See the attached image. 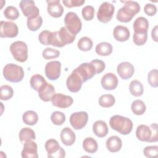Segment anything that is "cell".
<instances>
[{
	"instance_id": "obj_1",
	"label": "cell",
	"mask_w": 158,
	"mask_h": 158,
	"mask_svg": "<svg viewBox=\"0 0 158 158\" xmlns=\"http://www.w3.org/2000/svg\"><path fill=\"white\" fill-rule=\"evenodd\" d=\"M123 2L124 6L118 10L116 18L119 22L127 23L139 12L140 6L138 2L133 1H127Z\"/></svg>"
},
{
	"instance_id": "obj_2",
	"label": "cell",
	"mask_w": 158,
	"mask_h": 158,
	"mask_svg": "<svg viewBox=\"0 0 158 158\" xmlns=\"http://www.w3.org/2000/svg\"><path fill=\"white\" fill-rule=\"evenodd\" d=\"M110 127L121 135H127L131 133L133 128V122L128 117L115 115L110 118Z\"/></svg>"
},
{
	"instance_id": "obj_3",
	"label": "cell",
	"mask_w": 158,
	"mask_h": 158,
	"mask_svg": "<svg viewBox=\"0 0 158 158\" xmlns=\"http://www.w3.org/2000/svg\"><path fill=\"white\" fill-rule=\"evenodd\" d=\"M76 35L70 33L65 27H62L59 30L52 32L51 45L62 48L66 44L73 43Z\"/></svg>"
},
{
	"instance_id": "obj_4",
	"label": "cell",
	"mask_w": 158,
	"mask_h": 158,
	"mask_svg": "<svg viewBox=\"0 0 158 158\" xmlns=\"http://www.w3.org/2000/svg\"><path fill=\"white\" fill-rule=\"evenodd\" d=\"M3 76L9 81L18 83L23 80L24 71L20 65L14 64H7L3 69Z\"/></svg>"
},
{
	"instance_id": "obj_5",
	"label": "cell",
	"mask_w": 158,
	"mask_h": 158,
	"mask_svg": "<svg viewBox=\"0 0 158 158\" xmlns=\"http://www.w3.org/2000/svg\"><path fill=\"white\" fill-rule=\"evenodd\" d=\"M14 58L18 62H24L28 59V47L27 44L22 41L12 43L9 48Z\"/></svg>"
},
{
	"instance_id": "obj_6",
	"label": "cell",
	"mask_w": 158,
	"mask_h": 158,
	"mask_svg": "<svg viewBox=\"0 0 158 158\" xmlns=\"http://www.w3.org/2000/svg\"><path fill=\"white\" fill-rule=\"evenodd\" d=\"M64 23L67 29L73 35H76L81 30V21L75 12L67 13L64 18Z\"/></svg>"
},
{
	"instance_id": "obj_7",
	"label": "cell",
	"mask_w": 158,
	"mask_h": 158,
	"mask_svg": "<svg viewBox=\"0 0 158 158\" xmlns=\"http://www.w3.org/2000/svg\"><path fill=\"white\" fill-rule=\"evenodd\" d=\"M44 147L48 152V158H63L65 156V150L54 139H48L45 143Z\"/></svg>"
},
{
	"instance_id": "obj_8",
	"label": "cell",
	"mask_w": 158,
	"mask_h": 158,
	"mask_svg": "<svg viewBox=\"0 0 158 158\" xmlns=\"http://www.w3.org/2000/svg\"><path fill=\"white\" fill-rule=\"evenodd\" d=\"M114 10L115 7L113 4L109 2H103L100 5L97 12L98 20L104 23L109 22L113 17Z\"/></svg>"
},
{
	"instance_id": "obj_9",
	"label": "cell",
	"mask_w": 158,
	"mask_h": 158,
	"mask_svg": "<svg viewBox=\"0 0 158 158\" xmlns=\"http://www.w3.org/2000/svg\"><path fill=\"white\" fill-rule=\"evenodd\" d=\"M19 33L17 25L10 21L1 20L0 23V36L1 38H14Z\"/></svg>"
},
{
	"instance_id": "obj_10",
	"label": "cell",
	"mask_w": 158,
	"mask_h": 158,
	"mask_svg": "<svg viewBox=\"0 0 158 158\" xmlns=\"http://www.w3.org/2000/svg\"><path fill=\"white\" fill-rule=\"evenodd\" d=\"M88 120L86 112L80 111L73 113L70 117V123L75 130H80L86 126Z\"/></svg>"
},
{
	"instance_id": "obj_11",
	"label": "cell",
	"mask_w": 158,
	"mask_h": 158,
	"mask_svg": "<svg viewBox=\"0 0 158 158\" xmlns=\"http://www.w3.org/2000/svg\"><path fill=\"white\" fill-rule=\"evenodd\" d=\"M45 74L51 80L59 78L61 72V63L58 60H52L48 62L45 66Z\"/></svg>"
},
{
	"instance_id": "obj_12",
	"label": "cell",
	"mask_w": 158,
	"mask_h": 158,
	"mask_svg": "<svg viewBox=\"0 0 158 158\" xmlns=\"http://www.w3.org/2000/svg\"><path fill=\"white\" fill-rule=\"evenodd\" d=\"M83 83V79L75 70L72 71L66 80L67 88L72 93H77L79 91L81 88Z\"/></svg>"
},
{
	"instance_id": "obj_13",
	"label": "cell",
	"mask_w": 158,
	"mask_h": 158,
	"mask_svg": "<svg viewBox=\"0 0 158 158\" xmlns=\"http://www.w3.org/2000/svg\"><path fill=\"white\" fill-rule=\"evenodd\" d=\"M19 6L23 15L27 18L40 15L39 9L32 0H22L20 2Z\"/></svg>"
},
{
	"instance_id": "obj_14",
	"label": "cell",
	"mask_w": 158,
	"mask_h": 158,
	"mask_svg": "<svg viewBox=\"0 0 158 158\" xmlns=\"http://www.w3.org/2000/svg\"><path fill=\"white\" fill-rule=\"evenodd\" d=\"M74 70L80 75L83 82L92 78L96 74L95 69L91 63H82Z\"/></svg>"
},
{
	"instance_id": "obj_15",
	"label": "cell",
	"mask_w": 158,
	"mask_h": 158,
	"mask_svg": "<svg viewBox=\"0 0 158 158\" xmlns=\"http://www.w3.org/2000/svg\"><path fill=\"white\" fill-rule=\"evenodd\" d=\"M52 106L65 109L70 107L73 102V98L67 95H65L62 93H55L51 99Z\"/></svg>"
},
{
	"instance_id": "obj_16",
	"label": "cell",
	"mask_w": 158,
	"mask_h": 158,
	"mask_svg": "<svg viewBox=\"0 0 158 158\" xmlns=\"http://www.w3.org/2000/svg\"><path fill=\"white\" fill-rule=\"evenodd\" d=\"M117 72L122 79L127 80L133 76L135 69L130 62H122L117 65Z\"/></svg>"
},
{
	"instance_id": "obj_17",
	"label": "cell",
	"mask_w": 158,
	"mask_h": 158,
	"mask_svg": "<svg viewBox=\"0 0 158 158\" xmlns=\"http://www.w3.org/2000/svg\"><path fill=\"white\" fill-rule=\"evenodd\" d=\"M38 146L36 143L33 140L27 141L23 143V148L21 156L22 158H38Z\"/></svg>"
},
{
	"instance_id": "obj_18",
	"label": "cell",
	"mask_w": 158,
	"mask_h": 158,
	"mask_svg": "<svg viewBox=\"0 0 158 158\" xmlns=\"http://www.w3.org/2000/svg\"><path fill=\"white\" fill-rule=\"evenodd\" d=\"M48 3L47 10L48 14L54 17L59 18L62 16L64 12V8L60 4V0L46 1Z\"/></svg>"
},
{
	"instance_id": "obj_19",
	"label": "cell",
	"mask_w": 158,
	"mask_h": 158,
	"mask_svg": "<svg viewBox=\"0 0 158 158\" xmlns=\"http://www.w3.org/2000/svg\"><path fill=\"white\" fill-rule=\"evenodd\" d=\"M101 83L104 89L106 90H113L118 85V78L114 73H107L102 77Z\"/></svg>"
},
{
	"instance_id": "obj_20",
	"label": "cell",
	"mask_w": 158,
	"mask_h": 158,
	"mask_svg": "<svg viewBox=\"0 0 158 158\" xmlns=\"http://www.w3.org/2000/svg\"><path fill=\"white\" fill-rule=\"evenodd\" d=\"M39 98L44 102L51 101L55 94V89L53 85L48 82L45 83L38 90Z\"/></svg>"
},
{
	"instance_id": "obj_21",
	"label": "cell",
	"mask_w": 158,
	"mask_h": 158,
	"mask_svg": "<svg viewBox=\"0 0 158 158\" xmlns=\"http://www.w3.org/2000/svg\"><path fill=\"white\" fill-rule=\"evenodd\" d=\"M60 138L62 143L65 146H72L76 140V136L73 131L69 127L63 128L60 134Z\"/></svg>"
},
{
	"instance_id": "obj_22",
	"label": "cell",
	"mask_w": 158,
	"mask_h": 158,
	"mask_svg": "<svg viewBox=\"0 0 158 158\" xmlns=\"http://www.w3.org/2000/svg\"><path fill=\"white\" fill-rule=\"evenodd\" d=\"M113 35L117 41L123 42L129 39L130 33L127 27L119 25L114 28L113 30Z\"/></svg>"
},
{
	"instance_id": "obj_23",
	"label": "cell",
	"mask_w": 158,
	"mask_h": 158,
	"mask_svg": "<svg viewBox=\"0 0 158 158\" xmlns=\"http://www.w3.org/2000/svg\"><path fill=\"white\" fill-rule=\"evenodd\" d=\"M151 136L152 131L149 127L146 125H140L136 128V136L139 140L149 143Z\"/></svg>"
},
{
	"instance_id": "obj_24",
	"label": "cell",
	"mask_w": 158,
	"mask_h": 158,
	"mask_svg": "<svg viewBox=\"0 0 158 158\" xmlns=\"http://www.w3.org/2000/svg\"><path fill=\"white\" fill-rule=\"evenodd\" d=\"M134 33H148L149 28V22L144 17H139L136 19L133 25Z\"/></svg>"
},
{
	"instance_id": "obj_25",
	"label": "cell",
	"mask_w": 158,
	"mask_h": 158,
	"mask_svg": "<svg viewBox=\"0 0 158 158\" xmlns=\"http://www.w3.org/2000/svg\"><path fill=\"white\" fill-rule=\"evenodd\" d=\"M106 148L111 152H118L122 146V141L117 136H111L106 141Z\"/></svg>"
},
{
	"instance_id": "obj_26",
	"label": "cell",
	"mask_w": 158,
	"mask_h": 158,
	"mask_svg": "<svg viewBox=\"0 0 158 158\" xmlns=\"http://www.w3.org/2000/svg\"><path fill=\"white\" fill-rule=\"evenodd\" d=\"M93 131L96 136L99 138L105 137L109 131L107 123L103 120H97L93 125Z\"/></svg>"
},
{
	"instance_id": "obj_27",
	"label": "cell",
	"mask_w": 158,
	"mask_h": 158,
	"mask_svg": "<svg viewBox=\"0 0 158 158\" xmlns=\"http://www.w3.org/2000/svg\"><path fill=\"white\" fill-rule=\"evenodd\" d=\"M19 137L22 143L36 139V135L34 130L28 127L22 128L19 132Z\"/></svg>"
},
{
	"instance_id": "obj_28",
	"label": "cell",
	"mask_w": 158,
	"mask_h": 158,
	"mask_svg": "<svg viewBox=\"0 0 158 158\" xmlns=\"http://www.w3.org/2000/svg\"><path fill=\"white\" fill-rule=\"evenodd\" d=\"M84 150L90 154L95 153L98 151V145L97 141L92 137H87L83 141Z\"/></svg>"
},
{
	"instance_id": "obj_29",
	"label": "cell",
	"mask_w": 158,
	"mask_h": 158,
	"mask_svg": "<svg viewBox=\"0 0 158 158\" xmlns=\"http://www.w3.org/2000/svg\"><path fill=\"white\" fill-rule=\"evenodd\" d=\"M95 51L99 56H107L112 52V46L109 43L101 42L96 45Z\"/></svg>"
},
{
	"instance_id": "obj_30",
	"label": "cell",
	"mask_w": 158,
	"mask_h": 158,
	"mask_svg": "<svg viewBox=\"0 0 158 158\" xmlns=\"http://www.w3.org/2000/svg\"><path fill=\"white\" fill-rule=\"evenodd\" d=\"M43 19L40 15L27 18V25L28 28L32 31L38 30L42 25Z\"/></svg>"
},
{
	"instance_id": "obj_31",
	"label": "cell",
	"mask_w": 158,
	"mask_h": 158,
	"mask_svg": "<svg viewBox=\"0 0 158 158\" xmlns=\"http://www.w3.org/2000/svg\"><path fill=\"white\" fill-rule=\"evenodd\" d=\"M129 90L131 95L138 97L143 94L144 88L143 84L137 80L131 81L129 85Z\"/></svg>"
},
{
	"instance_id": "obj_32",
	"label": "cell",
	"mask_w": 158,
	"mask_h": 158,
	"mask_svg": "<svg viewBox=\"0 0 158 158\" xmlns=\"http://www.w3.org/2000/svg\"><path fill=\"white\" fill-rule=\"evenodd\" d=\"M23 122L28 125H34L38 120V114L33 110H27L22 115Z\"/></svg>"
},
{
	"instance_id": "obj_33",
	"label": "cell",
	"mask_w": 158,
	"mask_h": 158,
	"mask_svg": "<svg viewBox=\"0 0 158 158\" xmlns=\"http://www.w3.org/2000/svg\"><path fill=\"white\" fill-rule=\"evenodd\" d=\"M46 80L40 74H35L30 78V86L35 91H38L39 89L46 83Z\"/></svg>"
},
{
	"instance_id": "obj_34",
	"label": "cell",
	"mask_w": 158,
	"mask_h": 158,
	"mask_svg": "<svg viewBox=\"0 0 158 158\" xmlns=\"http://www.w3.org/2000/svg\"><path fill=\"white\" fill-rule=\"evenodd\" d=\"M98 102L102 107H110L115 104V97L110 94H105L99 97Z\"/></svg>"
},
{
	"instance_id": "obj_35",
	"label": "cell",
	"mask_w": 158,
	"mask_h": 158,
	"mask_svg": "<svg viewBox=\"0 0 158 158\" xmlns=\"http://www.w3.org/2000/svg\"><path fill=\"white\" fill-rule=\"evenodd\" d=\"M131 109L134 114L136 115H141L145 112L146 107L143 101L136 99L131 103Z\"/></svg>"
},
{
	"instance_id": "obj_36",
	"label": "cell",
	"mask_w": 158,
	"mask_h": 158,
	"mask_svg": "<svg viewBox=\"0 0 158 158\" xmlns=\"http://www.w3.org/2000/svg\"><path fill=\"white\" fill-rule=\"evenodd\" d=\"M93 44V41L90 38L83 36L78 40L77 46L78 49L82 51H88L91 49Z\"/></svg>"
},
{
	"instance_id": "obj_37",
	"label": "cell",
	"mask_w": 158,
	"mask_h": 158,
	"mask_svg": "<svg viewBox=\"0 0 158 158\" xmlns=\"http://www.w3.org/2000/svg\"><path fill=\"white\" fill-rule=\"evenodd\" d=\"M0 98L3 101H7L10 99L14 95V90L12 88L7 85H2L0 87Z\"/></svg>"
},
{
	"instance_id": "obj_38",
	"label": "cell",
	"mask_w": 158,
	"mask_h": 158,
	"mask_svg": "<svg viewBox=\"0 0 158 158\" xmlns=\"http://www.w3.org/2000/svg\"><path fill=\"white\" fill-rule=\"evenodd\" d=\"M4 15L6 19L14 20L19 17V12L15 7L13 6H9L4 9Z\"/></svg>"
},
{
	"instance_id": "obj_39",
	"label": "cell",
	"mask_w": 158,
	"mask_h": 158,
	"mask_svg": "<svg viewBox=\"0 0 158 158\" xmlns=\"http://www.w3.org/2000/svg\"><path fill=\"white\" fill-rule=\"evenodd\" d=\"M51 120L53 124L56 125H61L65 121V115L62 112L55 111L52 113Z\"/></svg>"
},
{
	"instance_id": "obj_40",
	"label": "cell",
	"mask_w": 158,
	"mask_h": 158,
	"mask_svg": "<svg viewBox=\"0 0 158 158\" xmlns=\"http://www.w3.org/2000/svg\"><path fill=\"white\" fill-rule=\"evenodd\" d=\"M39 41L43 45H51L52 32L49 30H43L38 35Z\"/></svg>"
},
{
	"instance_id": "obj_41",
	"label": "cell",
	"mask_w": 158,
	"mask_h": 158,
	"mask_svg": "<svg viewBox=\"0 0 158 158\" xmlns=\"http://www.w3.org/2000/svg\"><path fill=\"white\" fill-rule=\"evenodd\" d=\"M42 56L44 59H52L57 58L60 56V52L59 51L51 48H46L43 51Z\"/></svg>"
},
{
	"instance_id": "obj_42",
	"label": "cell",
	"mask_w": 158,
	"mask_h": 158,
	"mask_svg": "<svg viewBox=\"0 0 158 158\" xmlns=\"http://www.w3.org/2000/svg\"><path fill=\"white\" fill-rule=\"evenodd\" d=\"M81 14L83 19L86 21L91 20L94 15V8L93 6L87 5L85 6L81 10Z\"/></svg>"
},
{
	"instance_id": "obj_43",
	"label": "cell",
	"mask_w": 158,
	"mask_h": 158,
	"mask_svg": "<svg viewBox=\"0 0 158 158\" xmlns=\"http://www.w3.org/2000/svg\"><path fill=\"white\" fill-rule=\"evenodd\" d=\"M144 156L149 158H155L158 156V146H146L143 149Z\"/></svg>"
},
{
	"instance_id": "obj_44",
	"label": "cell",
	"mask_w": 158,
	"mask_h": 158,
	"mask_svg": "<svg viewBox=\"0 0 158 158\" xmlns=\"http://www.w3.org/2000/svg\"><path fill=\"white\" fill-rule=\"evenodd\" d=\"M148 39V33H135L133 36L134 43L137 46H142L144 44Z\"/></svg>"
},
{
	"instance_id": "obj_45",
	"label": "cell",
	"mask_w": 158,
	"mask_h": 158,
	"mask_svg": "<svg viewBox=\"0 0 158 158\" xmlns=\"http://www.w3.org/2000/svg\"><path fill=\"white\" fill-rule=\"evenodd\" d=\"M148 81L149 84L154 87L157 88L158 86L157 82V70L156 69L151 70L148 74Z\"/></svg>"
},
{
	"instance_id": "obj_46",
	"label": "cell",
	"mask_w": 158,
	"mask_h": 158,
	"mask_svg": "<svg viewBox=\"0 0 158 158\" xmlns=\"http://www.w3.org/2000/svg\"><path fill=\"white\" fill-rule=\"evenodd\" d=\"M91 64H93L95 69L96 73H100L102 71L104 70L106 67L105 63L99 59H94L90 62Z\"/></svg>"
},
{
	"instance_id": "obj_47",
	"label": "cell",
	"mask_w": 158,
	"mask_h": 158,
	"mask_svg": "<svg viewBox=\"0 0 158 158\" xmlns=\"http://www.w3.org/2000/svg\"><path fill=\"white\" fill-rule=\"evenodd\" d=\"M62 2L67 7L72 8L73 7H79L82 6L85 2V0H62Z\"/></svg>"
},
{
	"instance_id": "obj_48",
	"label": "cell",
	"mask_w": 158,
	"mask_h": 158,
	"mask_svg": "<svg viewBox=\"0 0 158 158\" xmlns=\"http://www.w3.org/2000/svg\"><path fill=\"white\" fill-rule=\"evenodd\" d=\"M144 11L148 15L153 16L157 12V7L153 4L148 3L144 7Z\"/></svg>"
},
{
	"instance_id": "obj_49",
	"label": "cell",
	"mask_w": 158,
	"mask_h": 158,
	"mask_svg": "<svg viewBox=\"0 0 158 158\" xmlns=\"http://www.w3.org/2000/svg\"><path fill=\"white\" fill-rule=\"evenodd\" d=\"M149 127L152 131V136L149 143L157 142L158 140V135H157V124L156 123H152L150 125Z\"/></svg>"
},
{
	"instance_id": "obj_50",
	"label": "cell",
	"mask_w": 158,
	"mask_h": 158,
	"mask_svg": "<svg viewBox=\"0 0 158 158\" xmlns=\"http://www.w3.org/2000/svg\"><path fill=\"white\" fill-rule=\"evenodd\" d=\"M151 36L153 40L156 42H157V25H156L152 30Z\"/></svg>"
}]
</instances>
